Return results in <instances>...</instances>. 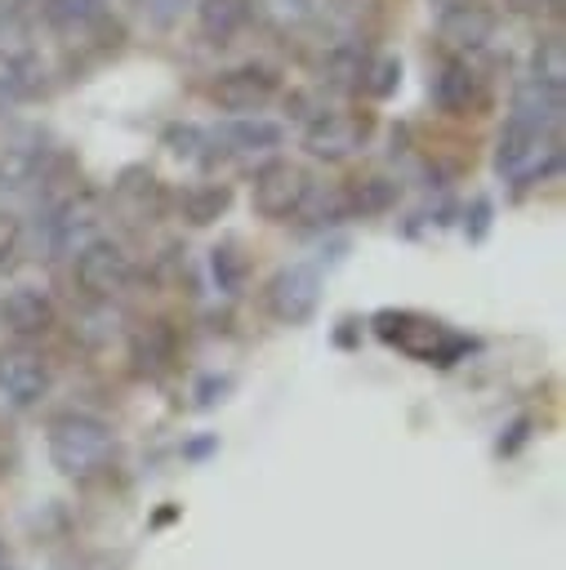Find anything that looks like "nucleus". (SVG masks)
I'll return each instance as SVG.
<instances>
[{"label": "nucleus", "instance_id": "obj_1", "mask_svg": "<svg viewBox=\"0 0 566 570\" xmlns=\"http://www.w3.org/2000/svg\"><path fill=\"white\" fill-rule=\"evenodd\" d=\"M116 454V441H111V428L103 419H89V414H62L53 428H49V459L62 476H98Z\"/></svg>", "mask_w": 566, "mask_h": 570}, {"label": "nucleus", "instance_id": "obj_2", "mask_svg": "<svg viewBox=\"0 0 566 570\" xmlns=\"http://www.w3.org/2000/svg\"><path fill=\"white\" fill-rule=\"evenodd\" d=\"M374 330L383 343H397L401 352L428 361V365H455L463 352H472V338L450 334L441 321L432 316H414V312H379Z\"/></svg>", "mask_w": 566, "mask_h": 570}, {"label": "nucleus", "instance_id": "obj_3", "mask_svg": "<svg viewBox=\"0 0 566 570\" xmlns=\"http://www.w3.org/2000/svg\"><path fill=\"white\" fill-rule=\"evenodd\" d=\"M495 165L513 183H535L548 169H557V138L548 129H530V125L508 120V129L499 138V151H495Z\"/></svg>", "mask_w": 566, "mask_h": 570}, {"label": "nucleus", "instance_id": "obj_4", "mask_svg": "<svg viewBox=\"0 0 566 570\" xmlns=\"http://www.w3.org/2000/svg\"><path fill=\"white\" fill-rule=\"evenodd\" d=\"M129 276H134V263H129V254H125L120 245L94 236L89 245L76 249V281H80V289H89L94 298L120 294V289L129 285Z\"/></svg>", "mask_w": 566, "mask_h": 570}, {"label": "nucleus", "instance_id": "obj_5", "mask_svg": "<svg viewBox=\"0 0 566 570\" xmlns=\"http://www.w3.org/2000/svg\"><path fill=\"white\" fill-rule=\"evenodd\" d=\"M321 303V272L312 263H294L281 267L267 285V307L281 325H303Z\"/></svg>", "mask_w": 566, "mask_h": 570}, {"label": "nucleus", "instance_id": "obj_6", "mask_svg": "<svg viewBox=\"0 0 566 570\" xmlns=\"http://www.w3.org/2000/svg\"><path fill=\"white\" fill-rule=\"evenodd\" d=\"M370 134V120L365 116H352V111H321L316 120H308L303 129V147L316 156V160H343L352 156Z\"/></svg>", "mask_w": 566, "mask_h": 570}, {"label": "nucleus", "instance_id": "obj_7", "mask_svg": "<svg viewBox=\"0 0 566 570\" xmlns=\"http://www.w3.org/2000/svg\"><path fill=\"white\" fill-rule=\"evenodd\" d=\"M308 191V174L290 160H272L254 174V209L263 218H290Z\"/></svg>", "mask_w": 566, "mask_h": 570}, {"label": "nucleus", "instance_id": "obj_8", "mask_svg": "<svg viewBox=\"0 0 566 570\" xmlns=\"http://www.w3.org/2000/svg\"><path fill=\"white\" fill-rule=\"evenodd\" d=\"M209 94H214V102H218L223 111L250 116V111H258V107L276 94V76H272L267 67H236V71H223Z\"/></svg>", "mask_w": 566, "mask_h": 570}, {"label": "nucleus", "instance_id": "obj_9", "mask_svg": "<svg viewBox=\"0 0 566 570\" xmlns=\"http://www.w3.org/2000/svg\"><path fill=\"white\" fill-rule=\"evenodd\" d=\"M0 392L13 405H36L49 392V370L31 352H0Z\"/></svg>", "mask_w": 566, "mask_h": 570}, {"label": "nucleus", "instance_id": "obj_10", "mask_svg": "<svg viewBox=\"0 0 566 570\" xmlns=\"http://www.w3.org/2000/svg\"><path fill=\"white\" fill-rule=\"evenodd\" d=\"M0 321H4V330H13V334H45V330L53 325V303H49V294L36 289V285H13V289H4V298H0Z\"/></svg>", "mask_w": 566, "mask_h": 570}, {"label": "nucleus", "instance_id": "obj_11", "mask_svg": "<svg viewBox=\"0 0 566 570\" xmlns=\"http://www.w3.org/2000/svg\"><path fill=\"white\" fill-rule=\"evenodd\" d=\"M209 138L223 142V151H232V156H254V151H272V147H281L285 129H281L276 120H263V116L250 111V116H232V120L218 125Z\"/></svg>", "mask_w": 566, "mask_h": 570}, {"label": "nucleus", "instance_id": "obj_12", "mask_svg": "<svg viewBox=\"0 0 566 570\" xmlns=\"http://www.w3.org/2000/svg\"><path fill=\"white\" fill-rule=\"evenodd\" d=\"M562 89H553V85H544V80H521L517 85V94H513V120L517 125H530V129H557V120H562Z\"/></svg>", "mask_w": 566, "mask_h": 570}, {"label": "nucleus", "instance_id": "obj_13", "mask_svg": "<svg viewBox=\"0 0 566 570\" xmlns=\"http://www.w3.org/2000/svg\"><path fill=\"white\" fill-rule=\"evenodd\" d=\"M495 31V13L463 0V4H450L441 9V40H450L455 49H481Z\"/></svg>", "mask_w": 566, "mask_h": 570}, {"label": "nucleus", "instance_id": "obj_14", "mask_svg": "<svg viewBox=\"0 0 566 570\" xmlns=\"http://www.w3.org/2000/svg\"><path fill=\"white\" fill-rule=\"evenodd\" d=\"M40 62L31 53H0V111L40 89Z\"/></svg>", "mask_w": 566, "mask_h": 570}, {"label": "nucleus", "instance_id": "obj_15", "mask_svg": "<svg viewBox=\"0 0 566 570\" xmlns=\"http://www.w3.org/2000/svg\"><path fill=\"white\" fill-rule=\"evenodd\" d=\"M290 218H299V223H308V227H334V223L348 218V196L334 191V187L308 183V191H303V200L294 205Z\"/></svg>", "mask_w": 566, "mask_h": 570}, {"label": "nucleus", "instance_id": "obj_16", "mask_svg": "<svg viewBox=\"0 0 566 570\" xmlns=\"http://www.w3.org/2000/svg\"><path fill=\"white\" fill-rule=\"evenodd\" d=\"M250 18V0H201L196 4V22L209 40H232Z\"/></svg>", "mask_w": 566, "mask_h": 570}, {"label": "nucleus", "instance_id": "obj_17", "mask_svg": "<svg viewBox=\"0 0 566 570\" xmlns=\"http://www.w3.org/2000/svg\"><path fill=\"white\" fill-rule=\"evenodd\" d=\"M477 98V80L468 71V62H446L441 76H437V107L450 111V116H463Z\"/></svg>", "mask_w": 566, "mask_h": 570}, {"label": "nucleus", "instance_id": "obj_18", "mask_svg": "<svg viewBox=\"0 0 566 570\" xmlns=\"http://www.w3.org/2000/svg\"><path fill=\"white\" fill-rule=\"evenodd\" d=\"M45 18L67 31V36H80L89 27H98L107 18V4L103 0H45Z\"/></svg>", "mask_w": 566, "mask_h": 570}, {"label": "nucleus", "instance_id": "obj_19", "mask_svg": "<svg viewBox=\"0 0 566 570\" xmlns=\"http://www.w3.org/2000/svg\"><path fill=\"white\" fill-rule=\"evenodd\" d=\"M227 200H232V191H227V187H196V191H187V196L178 200V209H183V218H187V223L205 227V223H214V218L227 209Z\"/></svg>", "mask_w": 566, "mask_h": 570}, {"label": "nucleus", "instance_id": "obj_20", "mask_svg": "<svg viewBox=\"0 0 566 570\" xmlns=\"http://www.w3.org/2000/svg\"><path fill=\"white\" fill-rule=\"evenodd\" d=\"M535 80H544L553 89L566 85V45H562V36L539 40V49H535Z\"/></svg>", "mask_w": 566, "mask_h": 570}, {"label": "nucleus", "instance_id": "obj_21", "mask_svg": "<svg viewBox=\"0 0 566 570\" xmlns=\"http://www.w3.org/2000/svg\"><path fill=\"white\" fill-rule=\"evenodd\" d=\"M397 200V187L388 183V178H365V183H357L352 187V196H348V209H361V214H379V209H388Z\"/></svg>", "mask_w": 566, "mask_h": 570}, {"label": "nucleus", "instance_id": "obj_22", "mask_svg": "<svg viewBox=\"0 0 566 570\" xmlns=\"http://www.w3.org/2000/svg\"><path fill=\"white\" fill-rule=\"evenodd\" d=\"M241 276H245L241 254H236L232 245H218V249H214V281H218V289L236 294V289H241Z\"/></svg>", "mask_w": 566, "mask_h": 570}, {"label": "nucleus", "instance_id": "obj_23", "mask_svg": "<svg viewBox=\"0 0 566 570\" xmlns=\"http://www.w3.org/2000/svg\"><path fill=\"white\" fill-rule=\"evenodd\" d=\"M397 76H401V62H397V58H379L374 67L361 71V89H370L374 98H383V94H392Z\"/></svg>", "mask_w": 566, "mask_h": 570}, {"label": "nucleus", "instance_id": "obj_24", "mask_svg": "<svg viewBox=\"0 0 566 570\" xmlns=\"http://www.w3.org/2000/svg\"><path fill=\"white\" fill-rule=\"evenodd\" d=\"M227 392H232V374H205V379L196 383V405H201V410H214V405L227 401Z\"/></svg>", "mask_w": 566, "mask_h": 570}, {"label": "nucleus", "instance_id": "obj_25", "mask_svg": "<svg viewBox=\"0 0 566 570\" xmlns=\"http://www.w3.org/2000/svg\"><path fill=\"white\" fill-rule=\"evenodd\" d=\"M183 4H187V0H138V9H143L156 27H169V22L183 13Z\"/></svg>", "mask_w": 566, "mask_h": 570}, {"label": "nucleus", "instance_id": "obj_26", "mask_svg": "<svg viewBox=\"0 0 566 570\" xmlns=\"http://www.w3.org/2000/svg\"><path fill=\"white\" fill-rule=\"evenodd\" d=\"M165 142H169V151H178V156H196L201 129H192V125H183V129H169V134H165Z\"/></svg>", "mask_w": 566, "mask_h": 570}, {"label": "nucleus", "instance_id": "obj_27", "mask_svg": "<svg viewBox=\"0 0 566 570\" xmlns=\"http://www.w3.org/2000/svg\"><path fill=\"white\" fill-rule=\"evenodd\" d=\"M526 436H530V419H513V423H508V436H499V445H495V450H499V454H513Z\"/></svg>", "mask_w": 566, "mask_h": 570}, {"label": "nucleus", "instance_id": "obj_28", "mask_svg": "<svg viewBox=\"0 0 566 570\" xmlns=\"http://www.w3.org/2000/svg\"><path fill=\"white\" fill-rule=\"evenodd\" d=\"M214 450H218V436H196L183 445V459H209Z\"/></svg>", "mask_w": 566, "mask_h": 570}, {"label": "nucleus", "instance_id": "obj_29", "mask_svg": "<svg viewBox=\"0 0 566 570\" xmlns=\"http://www.w3.org/2000/svg\"><path fill=\"white\" fill-rule=\"evenodd\" d=\"M562 0H508V9H517V13H548V9H557Z\"/></svg>", "mask_w": 566, "mask_h": 570}, {"label": "nucleus", "instance_id": "obj_30", "mask_svg": "<svg viewBox=\"0 0 566 570\" xmlns=\"http://www.w3.org/2000/svg\"><path fill=\"white\" fill-rule=\"evenodd\" d=\"M486 218H490V205H486V200H477V209H472V236H481V232H486Z\"/></svg>", "mask_w": 566, "mask_h": 570}, {"label": "nucleus", "instance_id": "obj_31", "mask_svg": "<svg viewBox=\"0 0 566 570\" xmlns=\"http://www.w3.org/2000/svg\"><path fill=\"white\" fill-rule=\"evenodd\" d=\"M432 4H441V9H450V4H463V0H432Z\"/></svg>", "mask_w": 566, "mask_h": 570}, {"label": "nucleus", "instance_id": "obj_32", "mask_svg": "<svg viewBox=\"0 0 566 570\" xmlns=\"http://www.w3.org/2000/svg\"><path fill=\"white\" fill-rule=\"evenodd\" d=\"M4 566H9V557H4V543H0V570H4Z\"/></svg>", "mask_w": 566, "mask_h": 570}, {"label": "nucleus", "instance_id": "obj_33", "mask_svg": "<svg viewBox=\"0 0 566 570\" xmlns=\"http://www.w3.org/2000/svg\"><path fill=\"white\" fill-rule=\"evenodd\" d=\"M294 4H299V9H303V4H312V0H294Z\"/></svg>", "mask_w": 566, "mask_h": 570}, {"label": "nucleus", "instance_id": "obj_34", "mask_svg": "<svg viewBox=\"0 0 566 570\" xmlns=\"http://www.w3.org/2000/svg\"><path fill=\"white\" fill-rule=\"evenodd\" d=\"M4 570H13V566H4Z\"/></svg>", "mask_w": 566, "mask_h": 570}, {"label": "nucleus", "instance_id": "obj_35", "mask_svg": "<svg viewBox=\"0 0 566 570\" xmlns=\"http://www.w3.org/2000/svg\"><path fill=\"white\" fill-rule=\"evenodd\" d=\"M0 183H4V178H0Z\"/></svg>", "mask_w": 566, "mask_h": 570}]
</instances>
